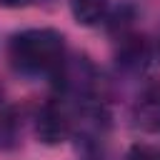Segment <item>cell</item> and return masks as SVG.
Segmentation results:
<instances>
[{
	"label": "cell",
	"instance_id": "obj_1",
	"mask_svg": "<svg viewBox=\"0 0 160 160\" xmlns=\"http://www.w3.org/2000/svg\"><path fill=\"white\" fill-rule=\"evenodd\" d=\"M62 35L50 28H35L25 30L12 38L10 42V58L20 70L28 72H52L62 62Z\"/></svg>",
	"mask_w": 160,
	"mask_h": 160
},
{
	"label": "cell",
	"instance_id": "obj_2",
	"mask_svg": "<svg viewBox=\"0 0 160 160\" xmlns=\"http://www.w3.org/2000/svg\"><path fill=\"white\" fill-rule=\"evenodd\" d=\"M68 128H70V122H68V118H65V112L55 105V102H48L42 110H40V115H38V138L45 142V145H58V142H62L65 138H68Z\"/></svg>",
	"mask_w": 160,
	"mask_h": 160
},
{
	"label": "cell",
	"instance_id": "obj_3",
	"mask_svg": "<svg viewBox=\"0 0 160 160\" xmlns=\"http://www.w3.org/2000/svg\"><path fill=\"white\" fill-rule=\"evenodd\" d=\"M135 120H138V128H142L145 132L160 130V88H150L142 95L135 110Z\"/></svg>",
	"mask_w": 160,
	"mask_h": 160
},
{
	"label": "cell",
	"instance_id": "obj_4",
	"mask_svg": "<svg viewBox=\"0 0 160 160\" xmlns=\"http://www.w3.org/2000/svg\"><path fill=\"white\" fill-rule=\"evenodd\" d=\"M108 5L110 0H72L70 8H72V15L80 25H95L105 18L108 12Z\"/></svg>",
	"mask_w": 160,
	"mask_h": 160
},
{
	"label": "cell",
	"instance_id": "obj_5",
	"mask_svg": "<svg viewBox=\"0 0 160 160\" xmlns=\"http://www.w3.org/2000/svg\"><path fill=\"white\" fill-rule=\"evenodd\" d=\"M125 160H158V155H155L148 145H132Z\"/></svg>",
	"mask_w": 160,
	"mask_h": 160
},
{
	"label": "cell",
	"instance_id": "obj_6",
	"mask_svg": "<svg viewBox=\"0 0 160 160\" xmlns=\"http://www.w3.org/2000/svg\"><path fill=\"white\" fill-rule=\"evenodd\" d=\"M30 0H0V8H25Z\"/></svg>",
	"mask_w": 160,
	"mask_h": 160
}]
</instances>
